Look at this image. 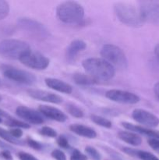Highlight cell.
Wrapping results in <instances>:
<instances>
[{"label": "cell", "instance_id": "cell-10", "mask_svg": "<svg viewBox=\"0 0 159 160\" xmlns=\"http://www.w3.org/2000/svg\"><path fill=\"white\" fill-rule=\"evenodd\" d=\"M106 98L115 102L121 104H137L140 102V97L132 92L118 89H112L105 93Z\"/></svg>", "mask_w": 159, "mask_h": 160}, {"label": "cell", "instance_id": "cell-32", "mask_svg": "<svg viewBox=\"0 0 159 160\" xmlns=\"http://www.w3.org/2000/svg\"><path fill=\"white\" fill-rule=\"evenodd\" d=\"M51 156L55 160H66L65 153L59 149H54L51 153Z\"/></svg>", "mask_w": 159, "mask_h": 160}, {"label": "cell", "instance_id": "cell-5", "mask_svg": "<svg viewBox=\"0 0 159 160\" xmlns=\"http://www.w3.org/2000/svg\"><path fill=\"white\" fill-rule=\"evenodd\" d=\"M102 59L112 64L114 67L126 69L128 67V60L122 48L112 44H106L101 49Z\"/></svg>", "mask_w": 159, "mask_h": 160}, {"label": "cell", "instance_id": "cell-15", "mask_svg": "<svg viewBox=\"0 0 159 160\" xmlns=\"http://www.w3.org/2000/svg\"><path fill=\"white\" fill-rule=\"evenodd\" d=\"M45 82L48 88L56 92L64 94H71L73 92V87L70 84L57 78H46Z\"/></svg>", "mask_w": 159, "mask_h": 160}, {"label": "cell", "instance_id": "cell-3", "mask_svg": "<svg viewBox=\"0 0 159 160\" xmlns=\"http://www.w3.org/2000/svg\"><path fill=\"white\" fill-rule=\"evenodd\" d=\"M56 16L61 22L67 24L79 23L84 17V7L74 1L60 3L56 8Z\"/></svg>", "mask_w": 159, "mask_h": 160}, {"label": "cell", "instance_id": "cell-1", "mask_svg": "<svg viewBox=\"0 0 159 160\" xmlns=\"http://www.w3.org/2000/svg\"><path fill=\"white\" fill-rule=\"evenodd\" d=\"M82 66L87 74L96 81H107L115 76V67L102 58H89L83 61Z\"/></svg>", "mask_w": 159, "mask_h": 160}, {"label": "cell", "instance_id": "cell-13", "mask_svg": "<svg viewBox=\"0 0 159 160\" xmlns=\"http://www.w3.org/2000/svg\"><path fill=\"white\" fill-rule=\"evenodd\" d=\"M27 93L30 97L36 100H38V101L53 103V104H60L62 102V98L59 95L45 90L29 89L27 91Z\"/></svg>", "mask_w": 159, "mask_h": 160}, {"label": "cell", "instance_id": "cell-34", "mask_svg": "<svg viewBox=\"0 0 159 160\" xmlns=\"http://www.w3.org/2000/svg\"><path fill=\"white\" fill-rule=\"evenodd\" d=\"M148 145L152 149L159 153V139L150 138L148 140Z\"/></svg>", "mask_w": 159, "mask_h": 160}, {"label": "cell", "instance_id": "cell-36", "mask_svg": "<svg viewBox=\"0 0 159 160\" xmlns=\"http://www.w3.org/2000/svg\"><path fill=\"white\" fill-rule=\"evenodd\" d=\"M0 156L5 160H12V154H11L10 151H8V150H2L0 152Z\"/></svg>", "mask_w": 159, "mask_h": 160}, {"label": "cell", "instance_id": "cell-35", "mask_svg": "<svg viewBox=\"0 0 159 160\" xmlns=\"http://www.w3.org/2000/svg\"><path fill=\"white\" fill-rule=\"evenodd\" d=\"M9 132H10L11 135H12V137L15 138L17 139H20L23 134V131H22V130L20 129V128H12V129H11L10 131H9Z\"/></svg>", "mask_w": 159, "mask_h": 160}, {"label": "cell", "instance_id": "cell-25", "mask_svg": "<svg viewBox=\"0 0 159 160\" xmlns=\"http://www.w3.org/2000/svg\"><path fill=\"white\" fill-rule=\"evenodd\" d=\"M136 157L139 158L141 160H159L157 156H154L149 152L142 151V150H137Z\"/></svg>", "mask_w": 159, "mask_h": 160}, {"label": "cell", "instance_id": "cell-6", "mask_svg": "<svg viewBox=\"0 0 159 160\" xmlns=\"http://www.w3.org/2000/svg\"><path fill=\"white\" fill-rule=\"evenodd\" d=\"M2 73L8 79L25 85H32L37 81V78L33 73L10 66L3 67Z\"/></svg>", "mask_w": 159, "mask_h": 160}, {"label": "cell", "instance_id": "cell-38", "mask_svg": "<svg viewBox=\"0 0 159 160\" xmlns=\"http://www.w3.org/2000/svg\"><path fill=\"white\" fill-rule=\"evenodd\" d=\"M154 54H155L157 59L159 60V43L154 48Z\"/></svg>", "mask_w": 159, "mask_h": 160}, {"label": "cell", "instance_id": "cell-29", "mask_svg": "<svg viewBox=\"0 0 159 160\" xmlns=\"http://www.w3.org/2000/svg\"><path fill=\"white\" fill-rule=\"evenodd\" d=\"M26 144L31 147V148L34 150H37V151H39V150H41L43 148V145L41 142H37V141L34 140V139L31 138H26Z\"/></svg>", "mask_w": 159, "mask_h": 160}, {"label": "cell", "instance_id": "cell-20", "mask_svg": "<svg viewBox=\"0 0 159 160\" xmlns=\"http://www.w3.org/2000/svg\"><path fill=\"white\" fill-rule=\"evenodd\" d=\"M73 79L78 85H92L96 83V81L87 73H76L73 75Z\"/></svg>", "mask_w": 159, "mask_h": 160}, {"label": "cell", "instance_id": "cell-11", "mask_svg": "<svg viewBox=\"0 0 159 160\" xmlns=\"http://www.w3.org/2000/svg\"><path fill=\"white\" fill-rule=\"evenodd\" d=\"M132 117L136 122L144 125L147 128H156L159 125V118L149 111L142 109H134Z\"/></svg>", "mask_w": 159, "mask_h": 160}, {"label": "cell", "instance_id": "cell-12", "mask_svg": "<svg viewBox=\"0 0 159 160\" xmlns=\"http://www.w3.org/2000/svg\"><path fill=\"white\" fill-rule=\"evenodd\" d=\"M16 113L20 118L26 122V123L32 124H42L45 122V118L40 112L28 108L24 106H18L16 109Z\"/></svg>", "mask_w": 159, "mask_h": 160}, {"label": "cell", "instance_id": "cell-7", "mask_svg": "<svg viewBox=\"0 0 159 160\" xmlns=\"http://www.w3.org/2000/svg\"><path fill=\"white\" fill-rule=\"evenodd\" d=\"M138 7L144 23L159 25V0L140 1Z\"/></svg>", "mask_w": 159, "mask_h": 160}, {"label": "cell", "instance_id": "cell-17", "mask_svg": "<svg viewBox=\"0 0 159 160\" xmlns=\"http://www.w3.org/2000/svg\"><path fill=\"white\" fill-rule=\"evenodd\" d=\"M70 129L72 132L81 137L93 139L97 137V133L93 128L90 127L85 126L84 124H79V123H75L72 124L70 127Z\"/></svg>", "mask_w": 159, "mask_h": 160}, {"label": "cell", "instance_id": "cell-40", "mask_svg": "<svg viewBox=\"0 0 159 160\" xmlns=\"http://www.w3.org/2000/svg\"><path fill=\"white\" fill-rule=\"evenodd\" d=\"M2 122V119H1V117H0V123H1Z\"/></svg>", "mask_w": 159, "mask_h": 160}, {"label": "cell", "instance_id": "cell-9", "mask_svg": "<svg viewBox=\"0 0 159 160\" xmlns=\"http://www.w3.org/2000/svg\"><path fill=\"white\" fill-rule=\"evenodd\" d=\"M18 25L21 29L37 38H46L48 36V31L44 24L31 18H20Z\"/></svg>", "mask_w": 159, "mask_h": 160}, {"label": "cell", "instance_id": "cell-33", "mask_svg": "<svg viewBox=\"0 0 159 160\" xmlns=\"http://www.w3.org/2000/svg\"><path fill=\"white\" fill-rule=\"evenodd\" d=\"M17 156L20 160H38L35 156L25 152H20Z\"/></svg>", "mask_w": 159, "mask_h": 160}, {"label": "cell", "instance_id": "cell-31", "mask_svg": "<svg viewBox=\"0 0 159 160\" xmlns=\"http://www.w3.org/2000/svg\"><path fill=\"white\" fill-rule=\"evenodd\" d=\"M70 160H87V156L79 150L74 149L70 156Z\"/></svg>", "mask_w": 159, "mask_h": 160}, {"label": "cell", "instance_id": "cell-19", "mask_svg": "<svg viewBox=\"0 0 159 160\" xmlns=\"http://www.w3.org/2000/svg\"><path fill=\"white\" fill-rule=\"evenodd\" d=\"M118 138L123 142L132 146H139L142 143L140 136L132 131H119L118 133Z\"/></svg>", "mask_w": 159, "mask_h": 160}, {"label": "cell", "instance_id": "cell-21", "mask_svg": "<svg viewBox=\"0 0 159 160\" xmlns=\"http://www.w3.org/2000/svg\"><path fill=\"white\" fill-rule=\"evenodd\" d=\"M0 138H2L3 140H5L6 142H9L10 144L19 145H23V142H22L20 139H17L15 138H13L11 135L9 131H6V130L3 129L2 128H0Z\"/></svg>", "mask_w": 159, "mask_h": 160}, {"label": "cell", "instance_id": "cell-8", "mask_svg": "<svg viewBox=\"0 0 159 160\" xmlns=\"http://www.w3.org/2000/svg\"><path fill=\"white\" fill-rule=\"evenodd\" d=\"M20 62L29 68L45 70L49 65V59L39 52L30 49L20 59Z\"/></svg>", "mask_w": 159, "mask_h": 160}, {"label": "cell", "instance_id": "cell-18", "mask_svg": "<svg viewBox=\"0 0 159 160\" xmlns=\"http://www.w3.org/2000/svg\"><path fill=\"white\" fill-rule=\"evenodd\" d=\"M86 48H87V44L83 40L76 39V40L73 41L66 48V52H65L66 57L69 59H74L78 53L84 51Z\"/></svg>", "mask_w": 159, "mask_h": 160}, {"label": "cell", "instance_id": "cell-16", "mask_svg": "<svg viewBox=\"0 0 159 160\" xmlns=\"http://www.w3.org/2000/svg\"><path fill=\"white\" fill-rule=\"evenodd\" d=\"M122 124L129 131H132V132L137 133V134H143V135L148 136L151 138L159 139V131H154L151 128L137 126V125H134L132 123H127V122H123V123H122Z\"/></svg>", "mask_w": 159, "mask_h": 160}, {"label": "cell", "instance_id": "cell-30", "mask_svg": "<svg viewBox=\"0 0 159 160\" xmlns=\"http://www.w3.org/2000/svg\"><path fill=\"white\" fill-rule=\"evenodd\" d=\"M57 144L60 148H64V149H69L70 148L68 138L64 135H60L59 137H58Z\"/></svg>", "mask_w": 159, "mask_h": 160}, {"label": "cell", "instance_id": "cell-23", "mask_svg": "<svg viewBox=\"0 0 159 160\" xmlns=\"http://www.w3.org/2000/svg\"><path fill=\"white\" fill-rule=\"evenodd\" d=\"M66 110L69 113L76 118H82L84 117V111L78 106L73 103H69L66 105Z\"/></svg>", "mask_w": 159, "mask_h": 160}, {"label": "cell", "instance_id": "cell-37", "mask_svg": "<svg viewBox=\"0 0 159 160\" xmlns=\"http://www.w3.org/2000/svg\"><path fill=\"white\" fill-rule=\"evenodd\" d=\"M154 92L156 96L159 98V81L156 83L154 86Z\"/></svg>", "mask_w": 159, "mask_h": 160}, {"label": "cell", "instance_id": "cell-24", "mask_svg": "<svg viewBox=\"0 0 159 160\" xmlns=\"http://www.w3.org/2000/svg\"><path fill=\"white\" fill-rule=\"evenodd\" d=\"M6 123L9 127H12L13 128H23V129H28L30 128V125L28 123H26V122L20 121V120H16L13 118H8L6 120Z\"/></svg>", "mask_w": 159, "mask_h": 160}, {"label": "cell", "instance_id": "cell-2", "mask_svg": "<svg viewBox=\"0 0 159 160\" xmlns=\"http://www.w3.org/2000/svg\"><path fill=\"white\" fill-rule=\"evenodd\" d=\"M114 12L120 22L126 26L140 28L144 23L139 7L127 2H117L114 5Z\"/></svg>", "mask_w": 159, "mask_h": 160}, {"label": "cell", "instance_id": "cell-28", "mask_svg": "<svg viewBox=\"0 0 159 160\" xmlns=\"http://www.w3.org/2000/svg\"><path fill=\"white\" fill-rule=\"evenodd\" d=\"M85 152L92 159L94 160L101 159V154H100V152L96 149V148H94V147H91V146L86 147Z\"/></svg>", "mask_w": 159, "mask_h": 160}, {"label": "cell", "instance_id": "cell-26", "mask_svg": "<svg viewBox=\"0 0 159 160\" xmlns=\"http://www.w3.org/2000/svg\"><path fill=\"white\" fill-rule=\"evenodd\" d=\"M9 12V3L4 0H0V20L6 18Z\"/></svg>", "mask_w": 159, "mask_h": 160}, {"label": "cell", "instance_id": "cell-4", "mask_svg": "<svg viewBox=\"0 0 159 160\" xmlns=\"http://www.w3.org/2000/svg\"><path fill=\"white\" fill-rule=\"evenodd\" d=\"M31 49L26 42L17 39H6L0 42V56L8 59H19Z\"/></svg>", "mask_w": 159, "mask_h": 160}, {"label": "cell", "instance_id": "cell-22", "mask_svg": "<svg viewBox=\"0 0 159 160\" xmlns=\"http://www.w3.org/2000/svg\"><path fill=\"white\" fill-rule=\"evenodd\" d=\"M90 119H91V120L94 122V123H96V124L98 125V126L102 127V128H111L112 126V123L110 120L104 118V117H101V116L91 115Z\"/></svg>", "mask_w": 159, "mask_h": 160}, {"label": "cell", "instance_id": "cell-27", "mask_svg": "<svg viewBox=\"0 0 159 160\" xmlns=\"http://www.w3.org/2000/svg\"><path fill=\"white\" fill-rule=\"evenodd\" d=\"M39 133H40L41 135L45 136V137H48V138L57 137V132L55 131V130L50 128V127H47V126L43 127V128L40 129Z\"/></svg>", "mask_w": 159, "mask_h": 160}, {"label": "cell", "instance_id": "cell-14", "mask_svg": "<svg viewBox=\"0 0 159 160\" xmlns=\"http://www.w3.org/2000/svg\"><path fill=\"white\" fill-rule=\"evenodd\" d=\"M38 109L39 112L43 117H47L50 120L60 122V123H63L67 120V116L63 112H62L60 109L55 107L42 105V106H39Z\"/></svg>", "mask_w": 159, "mask_h": 160}, {"label": "cell", "instance_id": "cell-39", "mask_svg": "<svg viewBox=\"0 0 159 160\" xmlns=\"http://www.w3.org/2000/svg\"><path fill=\"white\" fill-rule=\"evenodd\" d=\"M2 96H1V95H0V102L2 101Z\"/></svg>", "mask_w": 159, "mask_h": 160}]
</instances>
